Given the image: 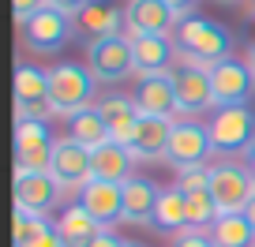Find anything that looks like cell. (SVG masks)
I'll list each match as a JSON object with an SVG mask.
<instances>
[{
    "label": "cell",
    "instance_id": "cell-1",
    "mask_svg": "<svg viewBox=\"0 0 255 247\" xmlns=\"http://www.w3.org/2000/svg\"><path fill=\"white\" fill-rule=\"evenodd\" d=\"M173 45H176V56H184L188 68H203L210 72L214 64L222 60H233V38L222 23L214 19H203V15H184L173 30Z\"/></svg>",
    "mask_w": 255,
    "mask_h": 247
},
{
    "label": "cell",
    "instance_id": "cell-2",
    "mask_svg": "<svg viewBox=\"0 0 255 247\" xmlns=\"http://www.w3.org/2000/svg\"><path fill=\"white\" fill-rule=\"evenodd\" d=\"M98 90V79L83 64H56L49 68V105L56 116H72L79 109H90V97Z\"/></svg>",
    "mask_w": 255,
    "mask_h": 247
},
{
    "label": "cell",
    "instance_id": "cell-3",
    "mask_svg": "<svg viewBox=\"0 0 255 247\" xmlns=\"http://www.w3.org/2000/svg\"><path fill=\"white\" fill-rule=\"evenodd\" d=\"M207 131H210L214 154H240V150L248 154V146L255 139V112L248 105H225L214 112Z\"/></svg>",
    "mask_w": 255,
    "mask_h": 247
},
{
    "label": "cell",
    "instance_id": "cell-4",
    "mask_svg": "<svg viewBox=\"0 0 255 247\" xmlns=\"http://www.w3.org/2000/svg\"><path fill=\"white\" fill-rule=\"evenodd\" d=\"M210 195L218 202V214H244L255 199V172L248 165H214Z\"/></svg>",
    "mask_w": 255,
    "mask_h": 247
},
{
    "label": "cell",
    "instance_id": "cell-5",
    "mask_svg": "<svg viewBox=\"0 0 255 247\" xmlns=\"http://www.w3.org/2000/svg\"><path fill=\"white\" fill-rule=\"evenodd\" d=\"M53 143L56 139L45 120H15V168H23V172H49Z\"/></svg>",
    "mask_w": 255,
    "mask_h": 247
},
{
    "label": "cell",
    "instance_id": "cell-6",
    "mask_svg": "<svg viewBox=\"0 0 255 247\" xmlns=\"http://www.w3.org/2000/svg\"><path fill=\"white\" fill-rule=\"evenodd\" d=\"M56 116L49 105V72L34 64L15 68V120H49Z\"/></svg>",
    "mask_w": 255,
    "mask_h": 247
},
{
    "label": "cell",
    "instance_id": "cell-7",
    "mask_svg": "<svg viewBox=\"0 0 255 247\" xmlns=\"http://www.w3.org/2000/svg\"><path fill=\"white\" fill-rule=\"evenodd\" d=\"M214 154L210 146V131L191 124V120H176L173 124V135H169V150L165 161L180 172V168H195V165H207V158Z\"/></svg>",
    "mask_w": 255,
    "mask_h": 247
},
{
    "label": "cell",
    "instance_id": "cell-8",
    "mask_svg": "<svg viewBox=\"0 0 255 247\" xmlns=\"http://www.w3.org/2000/svg\"><path fill=\"white\" fill-rule=\"evenodd\" d=\"M124 19H128L124 26L128 38H169L180 23V15L165 0H128Z\"/></svg>",
    "mask_w": 255,
    "mask_h": 247
},
{
    "label": "cell",
    "instance_id": "cell-9",
    "mask_svg": "<svg viewBox=\"0 0 255 247\" xmlns=\"http://www.w3.org/2000/svg\"><path fill=\"white\" fill-rule=\"evenodd\" d=\"M49 176L60 183V191H72V187H87L94 180L90 172V150L79 146L75 139H56L53 143V161H49Z\"/></svg>",
    "mask_w": 255,
    "mask_h": 247
},
{
    "label": "cell",
    "instance_id": "cell-10",
    "mask_svg": "<svg viewBox=\"0 0 255 247\" xmlns=\"http://www.w3.org/2000/svg\"><path fill=\"white\" fill-rule=\"evenodd\" d=\"M135 72V56H131V38L117 34V38L90 41V75L102 82H117L124 75Z\"/></svg>",
    "mask_w": 255,
    "mask_h": 247
},
{
    "label": "cell",
    "instance_id": "cell-11",
    "mask_svg": "<svg viewBox=\"0 0 255 247\" xmlns=\"http://www.w3.org/2000/svg\"><path fill=\"white\" fill-rule=\"evenodd\" d=\"M210 90H214L218 109H225V105H248V97L255 90V75L240 60H222V64L210 68Z\"/></svg>",
    "mask_w": 255,
    "mask_h": 247
},
{
    "label": "cell",
    "instance_id": "cell-12",
    "mask_svg": "<svg viewBox=\"0 0 255 247\" xmlns=\"http://www.w3.org/2000/svg\"><path fill=\"white\" fill-rule=\"evenodd\" d=\"M79 206L94 217L102 229H113V225L124 217V183H109V180H90L79 191Z\"/></svg>",
    "mask_w": 255,
    "mask_h": 247
},
{
    "label": "cell",
    "instance_id": "cell-13",
    "mask_svg": "<svg viewBox=\"0 0 255 247\" xmlns=\"http://www.w3.org/2000/svg\"><path fill=\"white\" fill-rule=\"evenodd\" d=\"M60 199V183L49 172H23L15 168V210H30V214L45 217Z\"/></svg>",
    "mask_w": 255,
    "mask_h": 247
},
{
    "label": "cell",
    "instance_id": "cell-14",
    "mask_svg": "<svg viewBox=\"0 0 255 247\" xmlns=\"http://www.w3.org/2000/svg\"><path fill=\"white\" fill-rule=\"evenodd\" d=\"M23 38L30 41V49L38 53H53L72 38V15H64L56 8H41L38 15H30L23 23Z\"/></svg>",
    "mask_w": 255,
    "mask_h": 247
},
{
    "label": "cell",
    "instance_id": "cell-15",
    "mask_svg": "<svg viewBox=\"0 0 255 247\" xmlns=\"http://www.w3.org/2000/svg\"><path fill=\"white\" fill-rule=\"evenodd\" d=\"M135 105H139V112H143V116L173 120L176 112H180V105H176V86H173V72L139 79V86H135Z\"/></svg>",
    "mask_w": 255,
    "mask_h": 247
},
{
    "label": "cell",
    "instance_id": "cell-16",
    "mask_svg": "<svg viewBox=\"0 0 255 247\" xmlns=\"http://www.w3.org/2000/svg\"><path fill=\"white\" fill-rule=\"evenodd\" d=\"M94 109L102 112V120H105V128H109V139H113V143H120V146L131 143V135H135V128H139V120H143L135 97L109 94V97H102Z\"/></svg>",
    "mask_w": 255,
    "mask_h": 247
},
{
    "label": "cell",
    "instance_id": "cell-17",
    "mask_svg": "<svg viewBox=\"0 0 255 247\" xmlns=\"http://www.w3.org/2000/svg\"><path fill=\"white\" fill-rule=\"evenodd\" d=\"M173 124H176V120L143 116V120H139V128H135V135H131V143H128L131 158H135V161H165L169 135H173Z\"/></svg>",
    "mask_w": 255,
    "mask_h": 247
},
{
    "label": "cell",
    "instance_id": "cell-18",
    "mask_svg": "<svg viewBox=\"0 0 255 247\" xmlns=\"http://www.w3.org/2000/svg\"><path fill=\"white\" fill-rule=\"evenodd\" d=\"M173 86H176V105L180 112H203L214 105V90H210V72L203 68H176L173 72Z\"/></svg>",
    "mask_w": 255,
    "mask_h": 247
},
{
    "label": "cell",
    "instance_id": "cell-19",
    "mask_svg": "<svg viewBox=\"0 0 255 247\" xmlns=\"http://www.w3.org/2000/svg\"><path fill=\"white\" fill-rule=\"evenodd\" d=\"M158 195H161V187L150 183V180H143V176L124 180V217H120V221L150 225L154 221V206H158Z\"/></svg>",
    "mask_w": 255,
    "mask_h": 247
},
{
    "label": "cell",
    "instance_id": "cell-20",
    "mask_svg": "<svg viewBox=\"0 0 255 247\" xmlns=\"http://www.w3.org/2000/svg\"><path fill=\"white\" fill-rule=\"evenodd\" d=\"M131 56H135L139 79L146 75H165L176 56V45L169 38H131Z\"/></svg>",
    "mask_w": 255,
    "mask_h": 247
},
{
    "label": "cell",
    "instance_id": "cell-21",
    "mask_svg": "<svg viewBox=\"0 0 255 247\" xmlns=\"http://www.w3.org/2000/svg\"><path fill=\"white\" fill-rule=\"evenodd\" d=\"M131 150L120 143H105L98 150H90V172L94 180H109V183H124L131 180Z\"/></svg>",
    "mask_w": 255,
    "mask_h": 247
},
{
    "label": "cell",
    "instance_id": "cell-22",
    "mask_svg": "<svg viewBox=\"0 0 255 247\" xmlns=\"http://www.w3.org/2000/svg\"><path fill=\"white\" fill-rule=\"evenodd\" d=\"M56 232H60L64 247H90V244H94V236H98V232H105V229L79 206V202H72V206L60 214V221H56Z\"/></svg>",
    "mask_w": 255,
    "mask_h": 247
},
{
    "label": "cell",
    "instance_id": "cell-23",
    "mask_svg": "<svg viewBox=\"0 0 255 247\" xmlns=\"http://www.w3.org/2000/svg\"><path fill=\"white\" fill-rule=\"evenodd\" d=\"M79 23H83V30H87L94 41H102V38H117V34L128 26V19H124L120 8H113V4H105V0H90L87 8H83Z\"/></svg>",
    "mask_w": 255,
    "mask_h": 247
},
{
    "label": "cell",
    "instance_id": "cell-24",
    "mask_svg": "<svg viewBox=\"0 0 255 247\" xmlns=\"http://www.w3.org/2000/svg\"><path fill=\"white\" fill-rule=\"evenodd\" d=\"M68 139H75V143L87 146V150H98V146L113 143V139H109V128H105V120H102V112H98L94 105L68 116Z\"/></svg>",
    "mask_w": 255,
    "mask_h": 247
},
{
    "label": "cell",
    "instance_id": "cell-25",
    "mask_svg": "<svg viewBox=\"0 0 255 247\" xmlns=\"http://www.w3.org/2000/svg\"><path fill=\"white\" fill-rule=\"evenodd\" d=\"M154 225L165 232H188V195L180 187H161L158 206H154Z\"/></svg>",
    "mask_w": 255,
    "mask_h": 247
},
{
    "label": "cell",
    "instance_id": "cell-26",
    "mask_svg": "<svg viewBox=\"0 0 255 247\" xmlns=\"http://www.w3.org/2000/svg\"><path fill=\"white\" fill-rule=\"evenodd\" d=\"M214 247H255V229L244 214H222L210 225Z\"/></svg>",
    "mask_w": 255,
    "mask_h": 247
},
{
    "label": "cell",
    "instance_id": "cell-27",
    "mask_svg": "<svg viewBox=\"0 0 255 247\" xmlns=\"http://www.w3.org/2000/svg\"><path fill=\"white\" fill-rule=\"evenodd\" d=\"M218 202H214V195L210 191H195V195H188V232H203V229H210V225L218 221Z\"/></svg>",
    "mask_w": 255,
    "mask_h": 247
},
{
    "label": "cell",
    "instance_id": "cell-28",
    "mask_svg": "<svg viewBox=\"0 0 255 247\" xmlns=\"http://www.w3.org/2000/svg\"><path fill=\"white\" fill-rule=\"evenodd\" d=\"M49 229H53V225L41 214H30V210H15V214H11V240H15V247H26L30 240H38L41 232H49Z\"/></svg>",
    "mask_w": 255,
    "mask_h": 247
},
{
    "label": "cell",
    "instance_id": "cell-29",
    "mask_svg": "<svg viewBox=\"0 0 255 247\" xmlns=\"http://www.w3.org/2000/svg\"><path fill=\"white\" fill-rule=\"evenodd\" d=\"M210 172H214L210 165L180 168V172H176V183H173V187H180L184 195H195V191H210Z\"/></svg>",
    "mask_w": 255,
    "mask_h": 247
},
{
    "label": "cell",
    "instance_id": "cell-30",
    "mask_svg": "<svg viewBox=\"0 0 255 247\" xmlns=\"http://www.w3.org/2000/svg\"><path fill=\"white\" fill-rule=\"evenodd\" d=\"M11 8H15V19L26 23L30 15H38L41 8H49V0H11Z\"/></svg>",
    "mask_w": 255,
    "mask_h": 247
},
{
    "label": "cell",
    "instance_id": "cell-31",
    "mask_svg": "<svg viewBox=\"0 0 255 247\" xmlns=\"http://www.w3.org/2000/svg\"><path fill=\"white\" fill-rule=\"evenodd\" d=\"M173 247H214V240H210L207 232H180V236L173 240Z\"/></svg>",
    "mask_w": 255,
    "mask_h": 247
},
{
    "label": "cell",
    "instance_id": "cell-32",
    "mask_svg": "<svg viewBox=\"0 0 255 247\" xmlns=\"http://www.w3.org/2000/svg\"><path fill=\"white\" fill-rule=\"evenodd\" d=\"M90 0H49V8L64 11V15H83V8H87Z\"/></svg>",
    "mask_w": 255,
    "mask_h": 247
},
{
    "label": "cell",
    "instance_id": "cell-33",
    "mask_svg": "<svg viewBox=\"0 0 255 247\" xmlns=\"http://www.w3.org/2000/svg\"><path fill=\"white\" fill-rule=\"evenodd\" d=\"M26 247H64V240H60V232H56V225H53L49 232H41V236H38V240H30Z\"/></svg>",
    "mask_w": 255,
    "mask_h": 247
},
{
    "label": "cell",
    "instance_id": "cell-34",
    "mask_svg": "<svg viewBox=\"0 0 255 247\" xmlns=\"http://www.w3.org/2000/svg\"><path fill=\"white\" fill-rule=\"evenodd\" d=\"M90 247H124V244H120V236H117V232H109V229H105V232H98V236H94V244H90Z\"/></svg>",
    "mask_w": 255,
    "mask_h": 247
},
{
    "label": "cell",
    "instance_id": "cell-35",
    "mask_svg": "<svg viewBox=\"0 0 255 247\" xmlns=\"http://www.w3.org/2000/svg\"><path fill=\"white\" fill-rule=\"evenodd\" d=\"M165 4L184 19V15H191V11H195V4H199V0H165Z\"/></svg>",
    "mask_w": 255,
    "mask_h": 247
},
{
    "label": "cell",
    "instance_id": "cell-36",
    "mask_svg": "<svg viewBox=\"0 0 255 247\" xmlns=\"http://www.w3.org/2000/svg\"><path fill=\"white\" fill-rule=\"evenodd\" d=\"M244 64L252 68V75H255V41H252V45H248V60H244Z\"/></svg>",
    "mask_w": 255,
    "mask_h": 247
},
{
    "label": "cell",
    "instance_id": "cell-37",
    "mask_svg": "<svg viewBox=\"0 0 255 247\" xmlns=\"http://www.w3.org/2000/svg\"><path fill=\"white\" fill-rule=\"evenodd\" d=\"M248 168L255 172V139H252V146H248Z\"/></svg>",
    "mask_w": 255,
    "mask_h": 247
},
{
    "label": "cell",
    "instance_id": "cell-38",
    "mask_svg": "<svg viewBox=\"0 0 255 247\" xmlns=\"http://www.w3.org/2000/svg\"><path fill=\"white\" fill-rule=\"evenodd\" d=\"M244 217H248V221H252V229H255V199H252V202H248V210H244Z\"/></svg>",
    "mask_w": 255,
    "mask_h": 247
},
{
    "label": "cell",
    "instance_id": "cell-39",
    "mask_svg": "<svg viewBox=\"0 0 255 247\" xmlns=\"http://www.w3.org/2000/svg\"><path fill=\"white\" fill-rule=\"evenodd\" d=\"M124 247H146V244H135V240H128V244Z\"/></svg>",
    "mask_w": 255,
    "mask_h": 247
},
{
    "label": "cell",
    "instance_id": "cell-40",
    "mask_svg": "<svg viewBox=\"0 0 255 247\" xmlns=\"http://www.w3.org/2000/svg\"><path fill=\"white\" fill-rule=\"evenodd\" d=\"M222 4H233V0H222Z\"/></svg>",
    "mask_w": 255,
    "mask_h": 247
},
{
    "label": "cell",
    "instance_id": "cell-41",
    "mask_svg": "<svg viewBox=\"0 0 255 247\" xmlns=\"http://www.w3.org/2000/svg\"><path fill=\"white\" fill-rule=\"evenodd\" d=\"M252 15H255V4H252Z\"/></svg>",
    "mask_w": 255,
    "mask_h": 247
}]
</instances>
